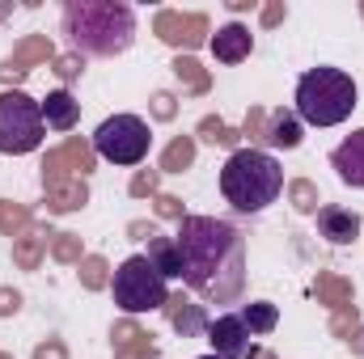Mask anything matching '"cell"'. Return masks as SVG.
<instances>
[{"mask_svg": "<svg viewBox=\"0 0 364 359\" xmlns=\"http://www.w3.org/2000/svg\"><path fill=\"white\" fill-rule=\"evenodd\" d=\"M356 97H360V93H356V81H352L343 68L322 64V68L301 72L292 101H296V118H301L305 127H339V123H348L352 110L360 106Z\"/></svg>", "mask_w": 364, "mask_h": 359, "instance_id": "277c9868", "label": "cell"}, {"mask_svg": "<svg viewBox=\"0 0 364 359\" xmlns=\"http://www.w3.org/2000/svg\"><path fill=\"white\" fill-rule=\"evenodd\" d=\"M166 309H170V304H166ZM170 317H174V326H178L182 334H191V330H203V334H208V321H203L199 304H191L186 313H182V309H170Z\"/></svg>", "mask_w": 364, "mask_h": 359, "instance_id": "2e32d148", "label": "cell"}, {"mask_svg": "<svg viewBox=\"0 0 364 359\" xmlns=\"http://www.w3.org/2000/svg\"><path fill=\"white\" fill-rule=\"evenodd\" d=\"M47 123H43V106L38 97L21 89L0 93V153L4 157H26L43 144Z\"/></svg>", "mask_w": 364, "mask_h": 359, "instance_id": "8992f818", "label": "cell"}, {"mask_svg": "<svg viewBox=\"0 0 364 359\" xmlns=\"http://www.w3.org/2000/svg\"><path fill=\"white\" fill-rule=\"evenodd\" d=\"M110 296L123 313H157L170 304V279L149 263V254H132L114 267L110 279Z\"/></svg>", "mask_w": 364, "mask_h": 359, "instance_id": "5b68a950", "label": "cell"}, {"mask_svg": "<svg viewBox=\"0 0 364 359\" xmlns=\"http://www.w3.org/2000/svg\"><path fill=\"white\" fill-rule=\"evenodd\" d=\"M153 148V131L140 114H110L93 131V153L110 165H140Z\"/></svg>", "mask_w": 364, "mask_h": 359, "instance_id": "52a82bcc", "label": "cell"}, {"mask_svg": "<svg viewBox=\"0 0 364 359\" xmlns=\"http://www.w3.org/2000/svg\"><path fill=\"white\" fill-rule=\"evenodd\" d=\"M364 220L352 211V207H322L318 211V233L331 241V245H356Z\"/></svg>", "mask_w": 364, "mask_h": 359, "instance_id": "8fae6325", "label": "cell"}, {"mask_svg": "<svg viewBox=\"0 0 364 359\" xmlns=\"http://www.w3.org/2000/svg\"><path fill=\"white\" fill-rule=\"evenodd\" d=\"M301 127H305V123H301L296 114H275L267 144H272V148H296V144H301Z\"/></svg>", "mask_w": 364, "mask_h": 359, "instance_id": "9a60e30c", "label": "cell"}, {"mask_svg": "<svg viewBox=\"0 0 364 359\" xmlns=\"http://www.w3.org/2000/svg\"><path fill=\"white\" fill-rule=\"evenodd\" d=\"M199 359H220V355H199Z\"/></svg>", "mask_w": 364, "mask_h": 359, "instance_id": "e0dca14e", "label": "cell"}, {"mask_svg": "<svg viewBox=\"0 0 364 359\" xmlns=\"http://www.w3.org/2000/svg\"><path fill=\"white\" fill-rule=\"evenodd\" d=\"M64 34L73 51L93 60H114L136 43V9L123 0H68Z\"/></svg>", "mask_w": 364, "mask_h": 359, "instance_id": "7a4b0ae2", "label": "cell"}, {"mask_svg": "<svg viewBox=\"0 0 364 359\" xmlns=\"http://www.w3.org/2000/svg\"><path fill=\"white\" fill-rule=\"evenodd\" d=\"M182 283L203 304H233L246 292V237L216 216H186L174 233Z\"/></svg>", "mask_w": 364, "mask_h": 359, "instance_id": "6da1fadb", "label": "cell"}, {"mask_svg": "<svg viewBox=\"0 0 364 359\" xmlns=\"http://www.w3.org/2000/svg\"><path fill=\"white\" fill-rule=\"evenodd\" d=\"M208 343H212V355L220 359H250L255 355V334L246 330L242 313H220L208 321Z\"/></svg>", "mask_w": 364, "mask_h": 359, "instance_id": "ba28073f", "label": "cell"}, {"mask_svg": "<svg viewBox=\"0 0 364 359\" xmlns=\"http://www.w3.org/2000/svg\"><path fill=\"white\" fill-rule=\"evenodd\" d=\"M38 106H43V123H47L51 131H73V127H77V118H81V101H77L68 89L47 93Z\"/></svg>", "mask_w": 364, "mask_h": 359, "instance_id": "7c38bea8", "label": "cell"}, {"mask_svg": "<svg viewBox=\"0 0 364 359\" xmlns=\"http://www.w3.org/2000/svg\"><path fill=\"white\" fill-rule=\"evenodd\" d=\"M212 55L220 60V64H242V60H250V51H255V34H250V26H242V21H229V26H220L216 34H212Z\"/></svg>", "mask_w": 364, "mask_h": 359, "instance_id": "9c48e42d", "label": "cell"}, {"mask_svg": "<svg viewBox=\"0 0 364 359\" xmlns=\"http://www.w3.org/2000/svg\"><path fill=\"white\" fill-rule=\"evenodd\" d=\"M242 313V321H246V330L259 338V334H272L275 326H279V309H275L272 300H250V304H242L237 309Z\"/></svg>", "mask_w": 364, "mask_h": 359, "instance_id": "4fadbf2b", "label": "cell"}, {"mask_svg": "<svg viewBox=\"0 0 364 359\" xmlns=\"http://www.w3.org/2000/svg\"><path fill=\"white\" fill-rule=\"evenodd\" d=\"M149 263L161 270L166 279H182V258H178L174 237H153V241H149Z\"/></svg>", "mask_w": 364, "mask_h": 359, "instance_id": "5bb4252c", "label": "cell"}, {"mask_svg": "<svg viewBox=\"0 0 364 359\" xmlns=\"http://www.w3.org/2000/svg\"><path fill=\"white\" fill-rule=\"evenodd\" d=\"M279 190H284V170H279V161H275L272 153H263V148H237L220 165V194L242 216L267 211L279 199Z\"/></svg>", "mask_w": 364, "mask_h": 359, "instance_id": "3957f363", "label": "cell"}, {"mask_svg": "<svg viewBox=\"0 0 364 359\" xmlns=\"http://www.w3.org/2000/svg\"><path fill=\"white\" fill-rule=\"evenodd\" d=\"M331 165H335V174H339L343 186L364 190V127H356V131L331 153Z\"/></svg>", "mask_w": 364, "mask_h": 359, "instance_id": "30bf717a", "label": "cell"}]
</instances>
